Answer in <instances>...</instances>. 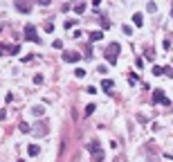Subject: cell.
Here are the masks:
<instances>
[{
  "mask_svg": "<svg viewBox=\"0 0 173 162\" xmlns=\"http://www.w3.org/2000/svg\"><path fill=\"white\" fill-rule=\"evenodd\" d=\"M119 52H122L119 43H110V45L106 48V59H108V63H110V65H115V63H117V56H119Z\"/></svg>",
  "mask_w": 173,
  "mask_h": 162,
  "instance_id": "6da1fadb",
  "label": "cell"
},
{
  "mask_svg": "<svg viewBox=\"0 0 173 162\" xmlns=\"http://www.w3.org/2000/svg\"><path fill=\"white\" fill-rule=\"evenodd\" d=\"M88 151L92 153V160H95V162H101L103 160V151L99 149V144H97V142H90L88 144Z\"/></svg>",
  "mask_w": 173,
  "mask_h": 162,
  "instance_id": "7a4b0ae2",
  "label": "cell"
},
{
  "mask_svg": "<svg viewBox=\"0 0 173 162\" xmlns=\"http://www.w3.org/2000/svg\"><path fill=\"white\" fill-rule=\"evenodd\" d=\"M153 104H164V106H171V99L164 95V90H153Z\"/></svg>",
  "mask_w": 173,
  "mask_h": 162,
  "instance_id": "3957f363",
  "label": "cell"
},
{
  "mask_svg": "<svg viewBox=\"0 0 173 162\" xmlns=\"http://www.w3.org/2000/svg\"><path fill=\"white\" fill-rule=\"evenodd\" d=\"M25 38L32 40V43H41V38H38L36 27H34V25H27V27H25Z\"/></svg>",
  "mask_w": 173,
  "mask_h": 162,
  "instance_id": "277c9868",
  "label": "cell"
},
{
  "mask_svg": "<svg viewBox=\"0 0 173 162\" xmlns=\"http://www.w3.org/2000/svg\"><path fill=\"white\" fill-rule=\"evenodd\" d=\"M16 9H18L20 14H29V11H32V5L25 2V0H18V2H16Z\"/></svg>",
  "mask_w": 173,
  "mask_h": 162,
  "instance_id": "5b68a950",
  "label": "cell"
},
{
  "mask_svg": "<svg viewBox=\"0 0 173 162\" xmlns=\"http://www.w3.org/2000/svg\"><path fill=\"white\" fill-rule=\"evenodd\" d=\"M32 133L34 135H45V133H47V124H45V122H38V124L32 129Z\"/></svg>",
  "mask_w": 173,
  "mask_h": 162,
  "instance_id": "8992f818",
  "label": "cell"
},
{
  "mask_svg": "<svg viewBox=\"0 0 173 162\" xmlns=\"http://www.w3.org/2000/svg\"><path fill=\"white\" fill-rule=\"evenodd\" d=\"M63 59H65L67 63H77L79 59H81V54H79V52H65V54H63Z\"/></svg>",
  "mask_w": 173,
  "mask_h": 162,
  "instance_id": "52a82bcc",
  "label": "cell"
},
{
  "mask_svg": "<svg viewBox=\"0 0 173 162\" xmlns=\"http://www.w3.org/2000/svg\"><path fill=\"white\" fill-rule=\"evenodd\" d=\"M27 153H29V155H32V158H36V155H38V153H41V146H38V144H32V146H29V149H27Z\"/></svg>",
  "mask_w": 173,
  "mask_h": 162,
  "instance_id": "ba28073f",
  "label": "cell"
},
{
  "mask_svg": "<svg viewBox=\"0 0 173 162\" xmlns=\"http://www.w3.org/2000/svg\"><path fill=\"white\" fill-rule=\"evenodd\" d=\"M112 86H115L112 79H103V81H101V88H103V90H112Z\"/></svg>",
  "mask_w": 173,
  "mask_h": 162,
  "instance_id": "9c48e42d",
  "label": "cell"
},
{
  "mask_svg": "<svg viewBox=\"0 0 173 162\" xmlns=\"http://www.w3.org/2000/svg\"><path fill=\"white\" fill-rule=\"evenodd\" d=\"M101 38H103L101 32H92V34H90V43H97V40H101Z\"/></svg>",
  "mask_w": 173,
  "mask_h": 162,
  "instance_id": "30bf717a",
  "label": "cell"
},
{
  "mask_svg": "<svg viewBox=\"0 0 173 162\" xmlns=\"http://www.w3.org/2000/svg\"><path fill=\"white\" fill-rule=\"evenodd\" d=\"M74 11H77V14H83V11H85V2H81V0H79V2L74 5Z\"/></svg>",
  "mask_w": 173,
  "mask_h": 162,
  "instance_id": "8fae6325",
  "label": "cell"
},
{
  "mask_svg": "<svg viewBox=\"0 0 173 162\" xmlns=\"http://www.w3.org/2000/svg\"><path fill=\"white\" fill-rule=\"evenodd\" d=\"M32 113L36 115V117H41V115L45 113V108H43V106H34V108H32Z\"/></svg>",
  "mask_w": 173,
  "mask_h": 162,
  "instance_id": "7c38bea8",
  "label": "cell"
},
{
  "mask_svg": "<svg viewBox=\"0 0 173 162\" xmlns=\"http://www.w3.org/2000/svg\"><path fill=\"white\" fill-rule=\"evenodd\" d=\"M95 111H97V106H95V104H88V106H85V115H92Z\"/></svg>",
  "mask_w": 173,
  "mask_h": 162,
  "instance_id": "4fadbf2b",
  "label": "cell"
},
{
  "mask_svg": "<svg viewBox=\"0 0 173 162\" xmlns=\"http://www.w3.org/2000/svg\"><path fill=\"white\" fill-rule=\"evenodd\" d=\"M133 23L140 27V25H142V14H135V16H133Z\"/></svg>",
  "mask_w": 173,
  "mask_h": 162,
  "instance_id": "5bb4252c",
  "label": "cell"
},
{
  "mask_svg": "<svg viewBox=\"0 0 173 162\" xmlns=\"http://www.w3.org/2000/svg\"><path fill=\"white\" fill-rule=\"evenodd\" d=\"M162 72H166V70H164L162 65H155V68H153V74H157V77H160V74H162Z\"/></svg>",
  "mask_w": 173,
  "mask_h": 162,
  "instance_id": "9a60e30c",
  "label": "cell"
},
{
  "mask_svg": "<svg viewBox=\"0 0 173 162\" xmlns=\"http://www.w3.org/2000/svg\"><path fill=\"white\" fill-rule=\"evenodd\" d=\"M122 30H124V34H126V36H130V34H133V27H130V25H124Z\"/></svg>",
  "mask_w": 173,
  "mask_h": 162,
  "instance_id": "2e32d148",
  "label": "cell"
},
{
  "mask_svg": "<svg viewBox=\"0 0 173 162\" xmlns=\"http://www.w3.org/2000/svg\"><path fill=\"white\" fill-rule=\"evenodd\" d=\"M34 83L41 86V83H43V74H36V77H34Z\"/></svg>",
  "mask_w": 173,
  "mask_h": 162,
  "instance_id": "e0dca14e",
  "label": "cell"
},
{
  "mask_svg": "<svg viewBox=\"0 0 173 162\" xmlns=\"http://www.w3.org/2000/svg\"><path fill=\"white\" fill-rule=\"evenodd\" d=\"M20 131H22V133H32V129H29V126L25 124V122H22V124H20Z\"/></svg>",
  "mask_w": 173,
  "mask_h": 162,
  "instance_id": "ac0fdd59",
  "label": "cell"
},
{
  "mask_svg": "<svg viewBox=\"0 0 173 162\" xmlns=\"http://www.w3.org/2000/svg\"><path fill=\"white\" fill-rule=\"evenodd\" d=\"M9 52H11V54H14V56H16V54H18V52H20V45H14V48H11Z\"/></svg>",
  "mask_w": 173,
  "mask_h": 162,
  "instance_id": "d6986e66",
  "label": "cell"
},
{
  "mask_svg": "<svg viewBox=\"0 0 173 162\" xmlns=\"http://www.w3.org/2000/svg\"><path fill=\"white\" fill-rule=\"evenodd\" d=\"M54 48H56V50H61V48H63V40L56 38V40H54Z\"/></svg>",
  "mask_w": 173,
  "mask_h": 162,
  "instance_id": "ffe728a7",
  "label": "cell"
},
{
  "mask_svg": "<svg viewBox=\"0 0 173 162\" xmlns=\"http://www.w3.org/2000/svg\"><path fill=\"white\" fill-rule=\"evenodd\" d=\"M146 9H148V11H155L157 7H155V2H148V5H146Z\"/></svg>",
  "mask_w": 173,
  "mask_h": 162,
  "instance_id": "44dd1931",
  "label": "cell"
},
{
  "mask_svg": "<svg viewBox=\"0 0 173 162\" xmlns=\"http://www.w3.org/2000/svg\"><path fill=\"white\" fill-rule=\"evenodd\" d=\"M50 2H52V0H38V5H41V7H47Z\"/></svg>",
  "mask_w": 173,
  "mask_h": 162,
  "instance_id": "7402d4cb",
  "label": "cell"
},
{
  "mask_svg": "<svg viewBox=\"0 0 173 162\" xmlns=\"http://www.w3.org/2000/svg\"><path fill=\"white\" fill-rule=\"evenodd\" d=\"M166 72H169V77H173V70H171V68H169V70H166Z\"/></svg>",
  "mask_w": 173,
  "mask_h": 162,
  "instance_id": "603a6c76",
  "label": "cell"
},
{
  "mask_svg": "<svg viewBox=\"0 0 173 162\" xmlns=\"http://www.w3.org/2000/svg\"><path fill=\"white\" fill-rule=\"evenodd\" d=\"M171 16H173V7H171Z\"/></svg>",
  "mask_w": 173,
  "mask_h": 162,
  "instance_id": "cb8c5ba5",
  "label": "cell"
},
{
  "mask_svg": "<svg viewBox=\"0 0 173 162\" xmlns=\"http://www.w3.org/2000/svg\"><path fill=\"white\" fill-rule=\"evenodd\" d=\"M18 162H25V160H18Z\"/></svg>",
  "mask_w": 173,
  "mask_h": 162,
  "instance_id": "d4e9b609",
  "label": "cell"
}]
</instances>
